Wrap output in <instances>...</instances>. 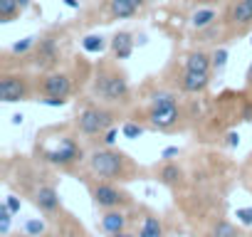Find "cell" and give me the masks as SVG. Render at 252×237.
<instances>
[{
    "mask_svg": "<svg viewBox=\"0 0 252 237\" xmlns=\"http://www.w3.org/2000/svg\"><path fill=\"white\" fill-rule=\"evenodd\" d=\"M5 205L13 210V215H18V212H20V207H23L20 198H15V195H8V198H5Z\"/></svg>",
    "mask_w": 252,
    "mask_h": 237,
    "instance_id": "obj_31",
    "label": "cell"
},
{
    "mask_svg": "<svg viewBox=\"0 0 252 237\" xmlns=\"http://www.w3.org/2000/svg\"><path fill=\"white\" fill-rule=\"evenodd\" d=\"M32 200H35V205H37L42 212H47V215H52V212L60 210V193L55 190V185H47V183H45V185L35 188Z\"/></svg>",
    "mask_w": 252,
    "mask_h": 237,
    "instance_id": "obj_12",
    "label": "cell"
},
{
    "mask_svg": "<svg viewBox=\"0 0 252 237\" xmlns=\"http://www.w3.org/2000/svg\"><path fill=\"white\" fill-rule=\"evenodd\" d=\"M111 55H114V59H129L131 55H134V47H136V40H134V35L131 32H126V30H121V32H116L114 37H111Z\"/></svg>",
    "mask_w": 252,
    "mask_h": 237,
    "instance_id": "obj_13",
    "label": "cell"
},
{
    "mask_svg": "<svg viewBox=\"0 0 252 237\" xmlns=\"http://www.w3.org/2000/svg\"><path fill=\"white\" fill-rule=\"evenodd\" d=\"M126 215L116 207V210H104V215H101V220H99V225H101V230L106 232V235H116V232H124L126 230Z\"/></svg>",
    "mask_w": 252,
    "mask_h": 237,
    "instance_id": "obj_15",
    "label": "cell"
},
{
    "mask_svg": "<svg viewBox=\"0 0 252 237\" xmlns=\"http://www.w3.org/2000/svg\"><path fill=\"white\" fill-rule=\"evenodd\" d=\"M114 124V114L104 106H96V104H89L84 106L79 114H77V131L82 136H101L104 131H109Z\"/></svg>",
    "mask_w": 252,
    "mask_h": 237,
    "instance_id": "obj_5",
    "label": "cell"
},
{
    "mask_svg": "<svg viewBox=\"0 0 252 237\" xmlns=\"http://www.w3.org/2000/svg\"><path fill=\"white\" fill-rule=\"evenodd\" d=\"M32 62H35V67H40L45 72H52L60 64V40H57L55 32H47V35L37 37Z\"/></svg>",
    "mask_w": 252,
    "mask_h": 237,
    "instance_id": "obj_7",
    "label": "cell"
},
{
    "mask_svg": "<svg viewBox=\"0 0 252 237\" xmlns=\"http://www.w3.org/2000/svg\"><path fill=\"white\" fill-rule=\"evenodd\" d=\"M139 237H163V227H161V220L154 217V215H146L141 227H139Z\"/></svg>",
    "mask_w": 252,
    "mask_h": 237,
    "instance_id": "obj_19",
    "label": "cell"
},
{
    "mask_svg": "<svg viewBox=\"0 0 252 237\" xmlns=\"http://www.w3.org/2000/svg\"><path fill=\"white\" fill-rule=\"evenodd\" d=\"M40 94L42 96H57V99H67L72 94V79L64 72H47L40 77Z\"/></svg>",
    "mask_w": 252,
    "mask_h": 237,
    "instance_id": "obj_9",
    "label": "cell"
},
{
    "mask_svg": "<svg viewBox=\"0 0 252 237\" xmlns=\"http://www.w3.org/2000/svg\"><path fill=\"white\" fill-rule=\"evenodd\" d=\"M225 23L237 32L247 30L252 25V0H232L225 10Z\"/></svg>",
    "mask_w": 252,
    "mask_h": 237,
    "instance_id": "obj_10",
    "label": "cell"
},
{
    "mask_svg": "<svg viewBox=\"0 0 252 237\" xmlns=\"http://www.w3.org/2000/svg\"><path fill=\"white\" fill-rule=\"evenodd\" d=\"M181 118V109H178V99L171 91H156L151 96V106H149V124L158 131H171Z\"/></svg>",
    "mask_w": 252,
    "mask_h": 237,
    "instance_id": "obj_3",
    "label": "cell"
},
{
    "mask_svg": "<svg viewBox=\"0 0 252 237\" xmlns=\"http://www.w3.org/2000/svg\"><path fill=\"white\" fill-rule=\"evenodd\" d=\"M92 94L99 101H104V104H126L129 96H131V87H129L126 74L119 67L101 64L96 69V77H94V84H92Z\"/></svg>",
    "mask_w": 252,
    "mask_h": 237,
    "instance_id": "obj_1",
    "label": "cell"
},
{
    "mask_svg": "<svg viewBox=\"0 0 252 237\" xmlns=\"http://www.w3.org/2000/svg\"><path fill=\"white\" fill-rule=\"evenodd\" d=\"M84 158V148L79 146V141L74 136H60L55 144L42 148V161L57 168H69L74 163H79Z\"/></svg>",
    "mask_w": 252,
    "mask_h": 237,
    "instance_id": "obj_4",
    "label": "cell"
},
{
    "mask_svg": "<svg viewBox=\"0 0 252 237\" xmlns=\"http://www.w3.org/2000/svg\"><path fill=\"white\" fill-rule=\"evenodd\" d=\"M25 232H28L30 237H40V235L45 232V222H42V220H37V217H32V220H28V222H25Z\"/></svg>",
    "mask_w": 252,
    "mask_h": 237,
    "instance_id": "obj_27",
    "label": "cell"
},
{
    "mask_svg": "<svg viewBox=\"0 0 252 237\" xmlns=\"http://www.w3.org/2000/svg\"><path fill=\"white\" fill-rule=\"evenodd\" d=\"M30 3H32V0H18V5H20L23 10H28V8H30Z\"/></svg>",
    "mask_w": 252,
    "mask_h": 237,
    "instance_id": "obj_37",
    "label": "cell"
},
{
    "mask_svg": "<svg viewBox=\"0 0 252 237\" xmlns=\"http://www.w3.org/2000/svg\"><path fill=\"white\" fill-rule=\"evenodd\" d=\"M42 106H52V109H60L67 104V99H57V96H45V99H37Z\"/></svg>",
    "mask_w": 252,
    "mask_h": 237,
    "instance_id": "obj_30",
    "label": "cell"
},
{
    "mask_svg": "<svg viewBox=\"0 0 252 237\" xmlns=\"http://www.w3.org/2000/svg\"><path fill=\"white\" fill-rule=\"evenodd\" d=\"M82 50L87 55H101L106 50V37H101V35H87V37H82Z\"/></svg>",
    "mask_w": 252,
    "mask_h": 237,
    "instance_id": "obj_20",
    "label": "cell"
},
{
    "mask_svg": "<svg viewBox=\"0 0 252 237\" xmlns=\"http://www.w3.org/2000/svg\"><path fill=\"white\" fill-rule=\"evenodd\" d=\"M23 8L18 5V0H0V23H13Z\"/></svg>",
    "mask_w": 252,
    "mask_h": 237,
    "instance_id": "obj_21",
    "label": "cell"
},
{
    "mask_svg": "<svg viewBox=\"0 0 252 237\" xmlns=\"http://www.w3.org/2000/svg\"><path fill=\"white\" fill-rule=\"evenodd\" d=\"M210 84V74H200V72H183L181 74V89L186 94H200L205 91V87Z\"/></svg>",
    "mask_w": 252,
    "mask_h": 237,
    "instance_id": "obj_14",
    "label": "cell"
},
{
    "mask_svg": "<svg viewBox=\"0 0 252 237\" xmlns=\"http://www.w3.org/2000/svg\"><path fill=\"white\" fill-rule=\"evenodd\" d=\"M62 3H64L67 8H72V10H79V0H62Z\"/></svg>",
    "mask_w": 252,
    "mask_h": 237,
    "instance_id": "obj_34",
    "label": "cell"
},
{
    "mask_svg": "<svg viewBox=\"0 0 252 237\" xmlns=\"http://www.w3.org/2000/svg\"><path fill=\"white\" fill-rule=\"evenodd\" d=\"M210 237H240V235H237V230H235L227 220H220V222H215Z\"/></svg>",
    "mask_w": 252,
    "mask_h": 237,
    "instance_id": "obj_23",
    "label": "cell"
},
{
    "mask_svg": "<svg viewBox=\"0 0 252 237\" xmlns=\"http://www.w3.org/2000/svg\"><path fill=\"white\" fill-rule=\"evenodd\" d=\"M92 200L99 210H116L121 205H129L131 198L126 195L124 190H119L116 185H111L109 180H101V183H94L92 185Z\"/></svg>",
    "mask_w": 252,
    "mask_h": 237,
    "instance_id": "obj_8",
    "label": "cell"
},
{
    "mask_svg": "<svg viewBox=\"0 0 252 237\" xmlns=\"http://www.w3.org/2000/svg\"><path fill=\"white\" fill-rule=\"evenodd\" d=\"M215 20H218V13H215L213 8H198V10L190 15V28L198 32V30H205V28L215 25Z\"/></svg>",
    "mask_w": 252,
    "mask_h": 237,
    "instance_id": "obj_17",
    "label": "cell"
},
{
    "mask_svg": "<svg viewBox=\"0 0 252 237\" xmlns=\"http://www.w3.org/2000/svg\"><path fill=\"white\" fill-rule=\"evenodd\" d=\"M247 82H252V64L247 67Z\"/></svg>",
    "mask_w": 252,
    "mask_h": 237,
    "instance_id": "obj_40",
    "label": "cell"
},
{
    "mask_svg": "<svg viewBox=\"0 0 252 237\" xmlns=\"http://www.w3.org/2000/svg\"><path fill=\"white\" fill-rule=\"evenodd\" d=\"M242 118H245V121H252V104L245 109V114H242Z\"/></svg>",
    "mask_w": 252,
    "mask_h": 237,
    "instance_id": "obj_35",
    "label": "cell"
},
{
    "mask_svg": "<svg viewBox=\"0 0 252 237\" xmlns=\"http://www.w3.org/2000/svg\"><path fill=\"white\" fill-rule=\"evenodd\" d=\"M35 45H37V37H35V35H28V37H23L20 42H15V45L10 47V52H13V55H28L30 50H35Z\"/></svg>",
    "mask_w": 252,
    "mask_h": 237,
    "instance_id": "obj_22",
    "label": "cell"
},
{
    "mask_svg": "<svg viewBox=\"0 0 252 237\" xmlns=\"http://www.w3.org/2000/svg\"><path fill=\"white\" fill-rule=\"evenodd\" d=\"M10 222H13V210L3 203V205H0V232H3V235L10 232Z\"/></svg>",
    "mask_w": 252,
    "mask_h": 237,
    "instance_id": "obj_25",
    "label": "cell"
},
{
    "mask_svg": "<svg viewBox=\"0 0 252 237\" xmlns=\"http://www.w3.org/2000/svg\"><path fill=\"white\" fill-rule=\"evenodd\" d=\"M30 96V77L28 74H3L0 77V101L18 104Z\"/></svg>",
    "mask_w": 252,
    "mask_h": 237,
    "instance_id": "obj_6",
    "label": "cell"
},
{
    "mask_svg": "<svg viewBox=\"0 0 252 237\" xmlns=\"http://www.w3.org/2000/svg\"><path fill=\"white\" fill-rule=\"evenodd\" d=\"M13 237H30V235H28V232H23V235L18 232V235H13Z\"/></svg>",
    "mask_w": 252,
    "mask_h": 237,
    "instance_id": "obj_41",
    "label": "cell"
},
{
    "mask_svg": "<svg viewBox=\"0 0 252 237\" xmlns=\"http://www.w3.org/2000/svg\"><path fill=\"white\" fill-rule=\"evenodd\" d=\"M225 144H227L230 148H235V146H240V134H237V131H230V134L225 136Z\"/></svg>",
    "mask_w": 252,
    "mask_h": 237,
    "instance_id": "obj_33",
    "label": "cell"
},
{
    "mask_svg": "<svg viewBox=\"0 0 252 237\" xmlns=\"http://www.w3.org/2000/svg\"><path fill=\"white\" fill-rule=\"evenodd\" d=\"M87 166L96 178H104V180H129V173H131V161L126 158V153L114 151L109 146L92 151L87 158Z\"/></svg>",
    "mask_w": 252,
    "mask_h": 237,
    "instance_id": "obj_2",
    "label": "cell"
},
{
    "mask_svg": "<svg viewBox=\"0 0 252 237\" xmlns=\"http://www.w3.org/2000/svg\"><path fill=\"white\" fill-rule=\"evenodd\" d=\"M178 153H181V148H178V146H168V148H163V151H161V158H163V161H173Z\"/></svg>",
    "mask_w": 252,
    "mask_h": 237,
    "instance_id": "obj_32",
    "label": "cell"
},
{
    "mask_svg": "<svg viewBox=\"0 0 252 237\" xmlns=\"http://www.w3.org/2000/svg\"><path fill=\"white\" fill-rule=\"evenodd\" d=\"M116 139H119V129H114V126H111L109 131L101 134V141H104V146H109V148L116 144Z\"/></svg>",
    "mask_w": 252,
    "mask_h": 237,
    "instance_id": "obj_29",
    "label": "cell"
},
{
    "mask_svg": "<svg viewBox=\"0 0 252 237\" xmlns=\"http://www.w3.org/2000/svg\"><path fill=\"white\" fill-rule=\"evenodd\" d=\"M149 8V0H109V15L114 20H131Z\"/></svg>",
    "mask_w": 252,
    "mask_h": 237,
    "instance_id": "obj_11",
    "label": "cell"
},
{
    "mask_svg": "<svg viewBox=\"0 0 252 237\" xmlns=\"http://www.w3.org/2000/svg\"><path fill=\"white\" fill-rule=\"evenodd\" d=\"M121 134H124V139H141V136L146 134V126H141V124H136V121H126V124L121 126Z\"/></svg>",
    "mask_w": 252,
    "mask_h": 237,
    "instance_id": "obj_24",
    "label": "cell"
},
{
    "mask_svg": "<svg viewBox=\"0 0 252 237\" xmlns=\"http://www.w3.org/2000/svg\"><path fill=\"white\" fill-rule=\"evenodd\" d=\"M13 124H23V114H15L13 116Z\"/></svg>",
    "mask_w": 252,
    "mask_h": 237,
    "instance_id": "obj_39",
    "label": "cell"
},
{
    "mask_svg": "<svg viewBox=\"0 0 252 237\" xmlns=\"http://www.w3.org/2000/svg\"><path fill=\"white\" fill-rule=\"evenodd\" d=\"M109 237H139V235H131V232L124 230V232H116V235H109Z\"/></svg>",
    "mask_w": 252,
    "mask_h": 237,
    "instance_id": "obj_36",
    "label": "cell"
},
{
    "mask_svg": "<svg viewBox=\"0 0 252 237\" xmlns=\"http://www.w3.org/2000/svg\"><path fill=\"white\" fill-rule=\"evenodd\" d=\"M235 217H237L240 225L252 227V207H237V210H235Z\"/></svg>",
    "mask_w": 252,
    "mask_h": 237,
    "instance_id": "obj_28",
    "label": "cell"
},
{
    "mask_svg": "<svg viewBox=\"0 0 252 237\" xmlns=\"http://www.w3.org/2000/svg\"><path fill=\"white\" fill-rule=\"evenodd\" d=\"M62 237H82V235H79V232H72V230H69V232H62Z\"/></svg>",
    "mask_w": 252,
    "mask_h": 237,
    "instance_id": "obj_38",
    "label": "cell"
},
{
    "mask_svg": "<svg viewBox=\"0 0 252 237\" xmlns=\"http://www.w3.org/2000/svg\"><path fill=\"white\" fill-rule=\"evenodd\" d=\"M181 178H183L181 166H176V163H171V161H168V163L161 168V173H158V180H161L163 185H178Z\"/></svg>",
    "mask_w": 252,
    "mask_h": 237,
    "instance_id": "obj_18",
    "label": "cell"
},
{
    "mask_svg": "<svg viewBox=\"0 0 252 237\" xmlns=\"http://www.w3.org/2000/svg\"><path fill=\"white\" fill-rule=\"evenodd\" d=\"M186 69L188 72H200V74H210L213 72V55L198 50V52H190L186 57Z\"/></svg>",
    "mask_w": 252,
    "mask_h": 237,
    "instance_id": "obj_16",
    "label": "cell"
},
{
    "mask_svg": "<svg viewBox=\"0 0 252 237\" xmlns=\"http://www.w3.org/2000/svg\"><path fill=\"white\" fill-rule=\"evenodd\" d=\"M225 64H227V50L220 47V50L213 52V69H215V72H222Z\"/></svg>",
    "mask_w": 252,
    "mask_h": 237,
    "instance_id": "obj_26",
    "label": "cell"
},
{
    "mask_svg": "<svg viewBox=\"0 0 252 237\" xmlns=\"http://www.w3.org/2000/svg\"><path fill=\"white\" fill-rule=\"evenodd\" d=\"M250 45H252V37H250Z\"/></svg>",
    "mask_w": 252,
    "mask_h": 237,
    "instance_id": "obj_42",
    "label": "cell"
}]
</instances>
